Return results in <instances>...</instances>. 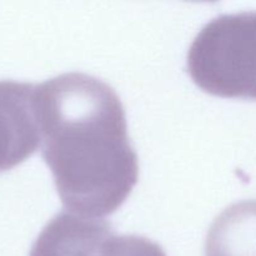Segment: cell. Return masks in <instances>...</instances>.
I'll return each mask as SVG.
<instances>
[{"instance_id":"4","label":"cell","mask_w":256,"mask_h":256,"mask_svg":"<svg viewBox=\"0 0 256 256\" xmlns=\"http://www.w3.org/2000/svg\"><path fill=\"white\" fill-rule=\"evenodd\" d=\"M40 144L36 85L0 82V172L22 164Z\"/></svg>"},{"instance_id":"5","label":"cell","mask_w":256,"mask_h":256,"mask_svg":"<svg viewBox=\"0 0 256 256\" xmlns=\"http://www.w3.org/2000/svg\"><path fill=\"white\" fill-rule=\"evenodd\" d=\"M205 256H256V200L235 202L214 220Z\"/></svg>"},{"instance_id":"3","label":"cell","mask_w":256,"mask_h":256,"mask_svg":"<svg viewBox=\"0 0 256 256\" xmlns=\"http://www.w3.org/2000/svg\"><path fill=\"white\" fill-rule=\"evenodd\" d=\"M29 256H166L139 235H116L106 220L62 212L35 240Z\"/></svg>"},{"instance_id":"1","label":"cell","mask_w":256,"mask_h":256,"mask_svg":"<svg viewBox=\"0 0 256 256\" xmlns=\"http://www.w3.org/2000/svg\"><path fill=\"white\" fill-rule=\"evenodd\" d=\"M42 156L68 212L102 218L116 212L138 182V155L125 110L112 86L82 72L36 85Z\"/></svg>"},{"instance_id":"2","label":"cell","mask_w":256,"mask_h":256,"mask_svg":"<svg viewBox=\"0 0 256 256\" xmlns=\"http://www.w3.org/2000/svg\"><path fill=\"white\" fill-rule=\"evenodd\" d=\"M188 72L208 94L256 100V10L208 22L188 52Z\"/></svg>"}]
</instances>
